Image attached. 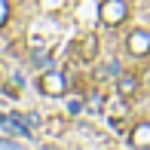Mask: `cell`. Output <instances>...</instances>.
Here are the masks:
<instances>
[{
	"label": "cell",
	"mask_w": 150,
	"mask_h": 150,
	"mask_svg": "<svg viewBox=\"0 0 150 150\" xmlns=\"http://www.w3.org/2000/svg\"><path fill=\"white\" fill-rule=\"evenodd\" d=\"M64 89H67V80L61 77V74L49 71V74H43V77H40V92H43V95L58 98V95H64Z\"/></svg>",
	"instance_id": "2"
},
{
	"label": "cell",
	"mask_w": 150,
	"mask_h": 150,
	"mask_svg": "<svg viewBox=\"0 0 150 150\" xmlns=\"http://www.w3.org/2000/svg\"><path fill=\"white\" fill-rule=\"evenodd\" d=\"M126 16H129L126 0H104V3H101V22L110 25V28H117L120 22H126Z\"/></svg>",
	"instance_id": "1"
},
{
	"label": "cell",
	"mask_w": 150,
	"mask_h": 150,
	"mask_svg": "<svg viewBox=\"0 0 150 150\" xmlns=\"http://www.w3.org/2000/svg\"><path fill=\"white\" fill-rule=\"evenodd\" d=\"M83 101H80V98H71V101H67V113H71V117H77V113H83Z\"/></svg>",
	"instance_id": "9"
},
{
	"label": "cell",
	"mask_w": 150,
	"mask_h": 150,
	"mask_svg": "<svg viewBox=\"0 0 150 150\" xmlns=\"http://www.w3.org/2000/svg\"><path fill=\"white\" fill-rule=\"evenodd\" d=\"M117 92L122 95V98H132V95L138 92V77H132V74L120 77V83H117Z\"/></svg>",
	"instance_id": "6"
},
{
	"label": "cell",
	"mask_w": 150,
	"mask_h": 150,
	"mask_svg": "<svg viewBox=\"0 0 150 150\" xmlns=\"http://www.w3.org/2000/svg\"><path fill=\"white\" fill-rule=\"evenodd\" d=\"M117 71H120V64H117V61H110V64H104V67L98 71V77H110V74H117Z\"/></svg>",
	"instance_id": "10"
},
{
	"label": "cell",
	"mask_w": 150,
	"mask_h": 150,
	"mask_svg": "<svg viewBox=\"0 0 150 150\" xmlns=\"http://www.w3.org/2000/svg\"><path fill=\"white\" fill-rule=\"evenodd\" d=\"M86 107H89L92 113H98L101 107H104V95H101V92H92V95H89V101H86Z\"/></svg>",
	"instance_id": "8"
},
{
	"label": "cell",
	"mask_w": 150,
	"mask_h": 150,
	"mask_svg": "<svg viewBox=\"0 0 150 150\" xmlns=\"http://www.w3.org/2000/svg\"><path fill=\"white\" fill-rule=\"evenodd\" d=\"M132 147H150V122H141V126H135L132 132Z\"/></svg>",
	"instance_id": "5"
},
{
	"label": "cell",
	"mask_w": 150,
	"mask_h": 150,
	"mask_svg": "<svg viewBox=\"0 0 150 150\" xmlns=\"http://www.w3.org/2000/svg\"><path fill=\"white\" fill-rule=\"evenodd\" d=\"M95 49H98V40H95V37H86L83 43H80V55H83V58H92Z\"/></svg>",
	"instance_id": "7"
},
{
	"label": "cell",
	"mask_w": 150,
	"mask_h": 150,
	"mask_svg": "<svg viewBox=\"0 0 150 150\" xmlns=\"http://www.w3.org/2000/svg\"><path fill=\"white\" fill-rule=\"evenodd\" d=\"M0 126H3L6 132H12V135H25V138L31 135L28 122H22V120H16V117H0Z\"/></svg>",
	"instance_id": "4"
},
{
	"label": "cell",
	"mask_w": 150,
	"mask_h": 150,
	"mask_svg": "<svg viewBox=\"0 0 150 150\" xmlns=\"http://www.w3.org/2000/svg\"><path fill=\"white\" fill-rule=\"evenodd\" d=\"M126 46H129L132 55H147L150 52V34L147 31H132L129 40H126Z\"/></svg>",
	"instance_id": "3"
},
{
	"label": "cell",
	"mask_w": 150,
	"mask_h": 150,
	"mask_svg": "<svg viewBox=\"0 0 150 150\" xmlns=\"http://www.w3.org/2000/svg\"><path fill=\"white\" fill-rule=\"evenodd\" d=\"M147 83H150V71H147Z\"/></svg>",
	"instance_id": "12"
},
{
	"label": "cell",
	"mask_w": 150,
	"mask_h": 150,
	"mask_svg": "<svg viewBox=\"0 0 150 150\" xmlns=\"http://www.w3.org/2000/svg\"><path fill=\"white\" fill-rule=\"evenodd\" d=\"M6 12H9V6H6V0H0V25L6 22Z\"/></svg>",
	"instance_id": "11"
}]
</instances>
